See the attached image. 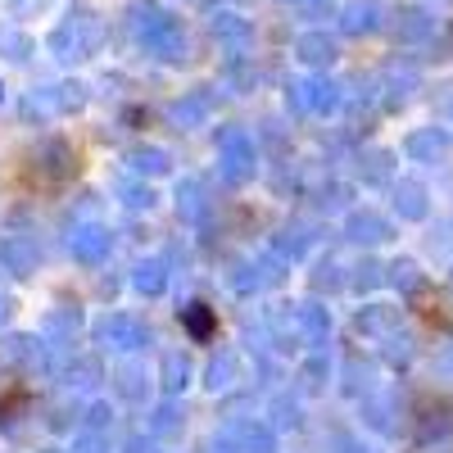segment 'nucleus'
I'll list each match as a JSON object with an SVG mask.
<instances>
[]
</instances>
